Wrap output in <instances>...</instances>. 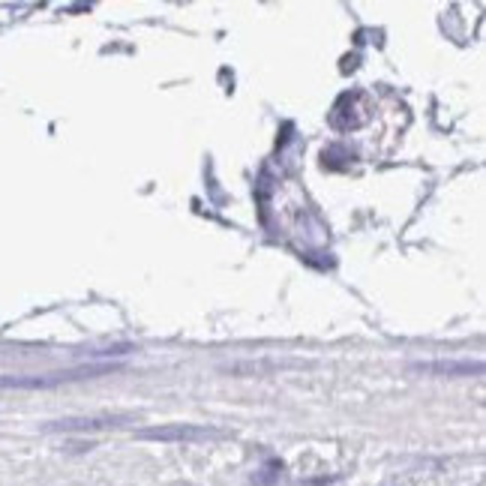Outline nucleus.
<instances>
[{
	"label": "nucleus",
	"instance_id": "nucleus-1",
	"mask_svg": "<svg viewBox=\"0 0 486 486\" xmlns=\"http://www.w3.org/2000/svg\"><path fill=\"white\" fill-rule=\"evenodd\" d=\"M117 364H84L66 372H49V376H0V388L6 390H49V388H60L70 381H82V378H96V376H108L115 372Z\"/></svg>",
	"mask_w": 486,
	"mask_h": 486
},
{
	"label": "nucleus",
	"instance_id": "nucleus-2",
	"mask_svg": "<svg viewBox=\"0 0 486 486\" xmlns=\"http://www.w3.org/2000/svg\"><path fill=\"white\" fill-rule=\"evenodd\" d=\"M135 438H141V442H207V438H219V433H217V429H210V426L172 423V426L139 429Z\"/></svg>",
	"mask_w": 486,
	"mask_h": 486
},
{
	"label": "nucleus",
	"instance_id": "nucleus-3",
	"mask_svg": "<svg viewBox=\"0 0 486 486\" xmlns=\"http://www.w3.org/2000/svg\"><path fill=\"white\" fill-rule=\"evenodd\" d=\"M132 417L127 414H105V417H66V421H51L45 423V433H96V429H111L123 426Z\"/></svg>",
	"mask_w": 486,
	"mask_h": 486
},
{
	"label": "nucleus",
	"instance_id": "nucleus-4",
	"mask_svg": "<svg viewBox=\"0 0 486 486\" xmlns=\"http://www.w3.org/2000/svg\"><path fill=\"white\" fill-rule=\"evenodd\" d=\"M411 369L438 378H466V376H480L483 364H478V360H426V364H411Z\"/></svg>",
	"mask_w": 486,
	"mask_h": 486
}]
</instances>
